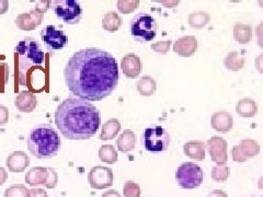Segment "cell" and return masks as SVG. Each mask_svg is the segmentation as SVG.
<instances>
[{
  "label": "cell",
  "mask_w": 263,
  "mask_h": 197,
  "mask_svg": "<svg viewBox=\"0 0 263 197\" xmlns=\"http://www.w3.org/2000/svg\"><path fill=\"white\" fill-rule=\"evenodd\" d=\"M121 69L126 78L135 79L141 75L143 70V64L141 58L136 54H126L121 61Z\"/></svg>",
  "instance_id": "obj_13"
},
{
  "label": "cell",
  "mask_w": 263,
  "mask_h": 197,
  "mask_svg": "<svg viewBox=\"0 0 263 197\" xmlns=\"http://www.w3.org/2000/svg\"><path fill=\"white\" fill-rule=\"evenodd\" d=\"M212 128L219 133H228L234 126L233 115L227 111L215 112L211 117Z\"/></svg>",
  "instance_id": "obj_16"
},
{
  "label": "cell",
  "mask_w": 263,
  "mask_h": 197,
  "mask_svg": "<svg viewBox=\"0 0 263 197\" xmlns=\"http://www.w3.org/2000/svg\"><path fill=\"white\" fill-rule=\"evenodd\" d=\"M88 181L90 186L95 190H104V188L110 187L113 184V171L110 168L102 166L93 167L89 172Z\"/></svg>",
  "instance_id": "obj_10"
},
{
  "label": "cell",
  "mask_w": 263,
  "mask_h": 197,
  "mask_svg": "<svg viewBox=\"0 0 263 197\" xmlns=\"http://www.w3.org/2000/svg\"><path fill=\"white\" fill-rule=\"evenodd\" d=\"M118 9L121 13L123 14H128L134 12L138 6H139V2L138 0H120L118 2Z\"/></svg>",
  "instance_id": "obj_32"
},
{
  "label": "cell",
  "mask_w": 263,
  "mask_h": 197,
  "mask_svg": "<svg viewBox=\"0 0 263 197\" xmlns=\"http://www.w3.org/2000/svg\"><path fill=\"white\" fill-rule=\"evenodd\" d=\"M172 41H160V42L152 44V49L158 54H167L170 51Z\"/></svg>",
  "instance_id": "obj_35"
},
{
  "label": "cell",
  "mask_w": 263,
  "mask_h": 197,
  "mask_svg": "<svg viewBox=\"0 0 263 197\" xmlns=\"http://www.w3.org/2000/svg\"><path fill=\"white\" fill-rule=\"evenodd\" d=\"M230 176V168L225 166H215L212 168V179L215 182H226Z\"/></svg>",
  "instance_id": "obj_30"
},
{
  "label": "cell",
  "mask_w": 263,
  "mask_h": 197,
  "mask_svg": "<svg viewBox=\"0 0 263 197\" xmlns=\"http://www.w3.org/2000/svg\"><path fill=\"white\" fill-rule=\"evenodd\" d=\"M261 62H262V55H260L258 58H257V63H256V65H257V68H258V70L260 71V72H262L263 70H262V65H261Z\"/></svg>",
  "instance_id": "obj_45"
},
{
  "label": "cell",
  "mask_w": 263,
  "mask_h": 197,
  "mask_svg": "<svg viewBox=\"0 0 263 197\" xmlns=\"http://www.w3.org/2000/svg\"><path fill=\"white\" fill-rule=\"evenodd\" d=\"M99 158L102 162L112 164L118 161V151L112 145H102L99 149Z\"/></svg>",
  "instance_id": "obj_29"
},
{
  "label": "cell",
  "mask_w": 263,
  "mask_h": 197,
  "mask_svg": "<svg viewBox=\"0 0 263 197\" xmlns=\"http://www.w3.org/2000/svg\"><path fill=\"white\" fill-rule=\"evenodd\" d=\"M121 130V123L118 119H110L106 121L101 129L100 139L101 141H111L119 134Z\"/></svg>",
  "instance_id": "obj_26"
},
{
  "label": "cell",
  "mask_w": 263,
  "mask_h": 197,
  "mask_svg": "<svg viewBox=\"0 0 263 197\" xmlns=\"http://www.w3.org/2000/svg\"><path fill=\"white\" fill-rule=\"evenodd\" d=\"M5 197H31V195L26 185L14 184L5 191Z\"/></svg>",
  "instance_id": "obj_31"
},
{
  "label": "cell",
  "mask_w": 263,
  "mask_h": 197,
  "mask_svg": "<svg viewBox=\"0 0 263 197\" xmlns=\"http://www.w3.org/2000/svg\"><path fill=\"white\" fill-rule=\"evenodd\" d=\"M208 197H228V195L226 192L221 190H214L209 193Z\"/></svg>",
  "instance_id": "obj_40"
},
{
  "label": "cell",
  "mask_w": 263,
  "mask_h": 197,
  "mask_svg": "<svg viewBox=\"0 0 263 197\" xmlns=\"http://www.w3.org/2000/svg\"><path fill=\"white\" fill-rule=\"evenodd\" d=\"M29 151L37 159H51L59 153L62 139L57 131L48 124L33 127L27 137Z\"/></svg>",
  "instance_id": "obj_4"
},
{
  "label": "cell",
  "mask_w": 263,
  "mask_h": 197,
  "mask_svg": "<svg viewBox=\"0 0 263 197\" xmlns=\"http://www.w3.org/2000/svg\"><path fill=\"white\" fill-rule=\"evenodd\" d=\"M177 181L179 185L185 190L199 187L204 179L202 168L194 162H183L177 170Z\"/></svg>",
  "instance_id": "obj_7"
},
{
  "label": "cell",
  "mask_w": 263,
  "mask_h": 197,
  "mask_svg": "<svg viewBox=\"0 0 263 197\" xmlns=\"http://www.w3.org/2000/svg\"><path fill=\"white\" fill-rule=\"evenodd\" d=\"M205 144L201 141H191L184 144L183 151L185 155L196 161H202L205 159Z\"/></svg>",
  "instance_id": "obj_19"
},
{
  "label": "cell",
  "mask_w": 263,
  "mask_h": 197,
  "mask_svg": "<svg viewBox=\"0 0 263 197\" xmlns=\"http://www.w3.org/2000/svg\"><path fill=\"white\" fill-rule=\"evenodd\" d=\"M47 168L34 167L26 175V182L31 186L45 185L47 182Z\"/></svg>",
  "instance_id": "obj_20"
},
{
  "label": "cell",
  "mask_w": 263,
  "mask_h": 197,
  "mask_svg": "<svg viewBox=\"0 0 263 197\" xmlns=\"http://www.w3.org/2000/svg\"><path fill=\"white\" fill-rule=\"evenodd\" d=\"M51 6H52V2H48V0H45V2L44 0H41V2H37L35 4L34 10L40 14H43L49 9V8H51Z\"/></svg>",
  "instance_id": "obj_37"
},
{
  "label": "cell",
  "mask_w": 263,
  "mask_h": 197,
  "mask_svg": "<svg viewBox=\"0 0 263 197\" xmlns=\"http://www.w3.org/2000/svg\"><path fill=\"white\" fill-rule=\"evenodd\" d=\"M236 112L241 117H253L258 113V104L252 98H241L236 105Z\"/></svg>",
  "instance_id": "obj_22"
},
{
  "label": "cell",
  "mask_w": 263,
  "mask_h": 197,
  "mask_svg": "<svg viewBox=\"0 0 263 197\" xmlns=\"http://www.w3.org/2000/svg\"><path fill=\"white\" fill-rule=\"evenodd\" d=\"M14 105L18 111L22 113H31L35 110L37 105L36 95L29 90H24L16 95Z\"/></svg>",
  "instance_id": "obj_18"
},
{
  "label": "cell",
  "mask_w": 263,
  "mask_h": 197,
  "mask_svg": "<svg viewBox=\"0 0 263 197\" xmlns=\"http://www.w3.org/2000/svg\"><path fill=\"white\" fill-rule=\"evenodd\" d=\"M47 182L45 184V187L52 190V188L56 187L57 182H59V175H57L55 169L53 168H47Z\"/></svg>",
  "instance_id": "obj_36"
},
{
  "label": "cell",
  "mask_w": 263,
  "mask_h": 197,
  "mask_svg": "<svg viewBox=\"0 0 263 197\" xmlns=\"http://www.w3.org/2000/svg\"><path fill=\"white\" fill-rule=\"evenodd\" d=\"M199 43L195 36L187 35L178 38L174 44V52L181 57H191L195 54Z\"/></svg>",
  "instance_id": "obj_15"
},
{
  "label": "cell",
  "mask_w": 263,
  "mask_h": 197,
  "mask_svg": "<svg viewBox=\"0 0 263 197\" xmlns=\"http://www.w3.org/2000/svg\"><path fill=\"white\" fill-rule=\"evenodd\" d=\"M121 16L114 11L106 12L102 19V28L108 32H115L121 28Z\"/></svg>",
  "instance_id": "obj_27"
},
{
  "label": "cell",
  "mask_w": 263,
  "mask_h": 197,
  "mask_svg": "<svg viewBox=\"0 0 263 197\" xmlns=\"http://www.w3.org/2000/svg\"><path fill=\"white\" fill-rule=\"evenodd\" d=\"M6 164L12 173H21L30 166V158L24 151H14L8 155Z\"/></svg>",
  "instance_id": "obj_17"
},
{
  "label": "cell",
  "mask_w": 263,
  "mask_h": 197,
  "mask_svg": "<svg viewBox=\"0 0 263 197\" xmlns=\"http://www.w3.org/2000/svg\"><path fill=\"white\" fill-rule=\"evenodd\" d=\"M9 76H10L9 65L7 63H0V88H2V92H4L6 85L9 82Z\"/></svg>",
  "instance_id": "obj_34"
},
{
  "label": "cell",
  "mask_w": 263,
  "mask_h": 197,
  "mask_svg": "<svg viewBox=\"0 0 263 197\" xmlns=\"http://www.w3.org/2000/svg\"><path fill=\"white\" fill-rule=\"evenodd\" d=\"M9 9V3L7 0H0V14H4Z\"/></svg>",
  "instance_id": "obj_42"
},
{
  "label": "cell",
  "mask_w": 263,
  "mask_h": 197,
  "mask_svg": "<svg viewBox=\"0 0 263 197\" xmlns=\"http://www.w3.org/2000/svg\"><path fill=\"white\" fill-rule=\"evenodd\" d=\"M245 64H246V60L243 57V53L237 52V51L229 52L224 60L225 67L228 70H232V71L241 70L245 67Z\"/></svg>",
  "instance_id": "obj_23"
},
{
  "label": "cell",
  "mask_w": 263,
  "mask_h": 197,
  "mask_svg": "<svg viewBox=\"0 0 263 197\" xmlns=\"http://www.w3.org/2000/svg\"><path fill=\"white\" fill-rule=\"evenodd\" d=\"M7 180H8V173L6 169L0 167V186L4 185L7 182Z\"/></svg>",
  "instance_id": "obj_41"
},
{
  "label": "cell",
  "mask_w": 263,
  "mask_h": 197,
  "mask_svg": "<svg viewBox=\"0 0 263 197\" xmlns=\"http://www.w3.org/2000/svg\"><path fill=\"white\" fill-rule=\"evenodd\" d=\"M158 24L151 14L138 13L129 22V32L138 43H148L156 37Z\"/></svg>",
  "instance_id": "obj_5"
},
{
  "label": "cell",
  "mask_w": 263,
  "mask_h": 197,
  "mask_svg": "<svg viewBox=\"0 0 263 197\" xmlns=\"http://www.w3.org/2000/svg\"><path fill=\"white\" fill-rule=\"evenodd\" d=\"M211 15L204 11H196L189 15L187 22L193 29H203L209 24Z\"/></svg>",
  "instance_id": "obj_28"
},
{
  "label": "cell",
  "mask_w": 263,
  "mask_h": 197,
  "mask_svg": "<svg viewBox=\"0 0 263 197\" xmlns=\"http://www.w3.org/2000/svg\"><path fill=\"white\" fill-rule=\"evenodd\" d=\"M14 55L19 84L39 91L35 77H41L45 84L48 77V65L40 42L34 37H24L15 45Z\"/></svg>",
  "instance_id": "obj_3"
},
{
  "label": "cell",
  "mask_w": 263,
  "mask_h": 197,
  "mask_svg": "<svg viewBox=\"0 0 263 197\" xmlns=\"http://www.w3.org/2000/svg\"><path fill=\"white\" fill-rule=\"evenodd\" d=\"M51 7L57 18L66 24L75 26L82 18V9L76 0H54Z\"/></svg>",
  "instance_id": "obj_8"
},
{
  "label": "cell",
  "mask_w": 263,
  "mask_h": 197,
  "mask_svg": "<svg viewBox=\"0 0 263 197\" xmlns=\"http://www.w3.org/2000/svg\"><path fill=\"white\" fill-rule=\"evenodd\" d=\"M102 197H122L121 194L118 191H114V190H110V191H106L102 194Z\"/></svg>",
  "instance_id": "obj_43"
},
{
  "label": "cell",
  "mask_w": 263,
  "mask_h": 197,
  "mask_svg": "<svg viewBox=\"0 0 263 197\" xmlns=\"http://www.w3.org/2000/svg\"><path fill=\"white\" fill-rule=\"evenodd\" d=\"M205 147L208 148L212 161L215 162L217 166H225L228 161V144L225 138L214 136L209 139Z\"/></svg>",
  "instance_id": "obj_11"
},
{
  "label": "cell",
  "mask_w": 263,
  "mask_h": 197,
  "mask_svg": "<svg viewBox=\"0 0 263 197\" xmlns=\"http://www.w3.org/2000/svg\"><path fill=\"white\" fill-rule=\"evenodd\" d=\"M41 38L49 55H54L55 52L61 51L68 43L67 34L55 26H45L41 30Z\"/></svg>",
  "instance_id": "obj_9"
},
{
  "label": "cell",
  "mask_w": 263,
  "mask_h": 197,
  "mask_svg": "<svg viewBox=\"0 0 263 197\" xmlns=\"http://www.w3.org/2000/svg\"><path fill=\"white\" fill-rule=\"evenodd\" d=\"M160 4H162L163 6H167L169 8H175L179 5V2H159Z\"/></svg>",
  "instance_id": "obj_44"
},
{
  "label": "cell",
  "mask_w": 263,
  "mask_h": 197,
  "mask_svg": "<svg viewBox=\"0 0 263 197\" xmlns=\"http://www.w3.org/2000/svg\"><path fill=\"white\" fill-rule=\"evenodd\" d=\"M9 121V110L5 105H0V126L6 125Z\"/></svg>",
  "instance_id": "obj_38"
},
{
  "label": "cell",
  "mask_w": 263,
  "mask_h": 197,
  "mask_svg": "<svg viewBox=\"0 0 263 197\" xmlns=\"http://www.w3.org/2000/svg\"><path fill=\"white\" fill-rule=\"evenodd\" d=\"M43 14L37 13L34 9L27 12L21 13L15 18V24L18 29L22 31H33L42 24Z\"/></svg>",
  "instance_id": "obj_14"
},
{
  "label": "cell",
  "mask_w": 263,
  "mask_h": 197,
  "mask_svg": "<svg viewBox=\"0 0 263 197\" xmlns=\"http://www.w3.org/2000/svg\"><path fill=\"white\" fill-rule=\"evenodd\" d=\"M234 38L239 44H248L252 38V27L250 24L236 23L233 29Z\"/></svg>",
  "instance_id": "obj_24"
},
{
  "label": "cell",
  "mask_w": 263,
  "mask_h": 197,
  "mask_svg": "<svg viewBox=\"0 0 263 197\" xmlns=\"http://www.w3.org/2000/svg\"><path fill=\"white\" fill-rule=\"evenodd\" d=\"M30 195L31 197H47L46 191H44L43 188H37V187L31 188Z\"/></svg>",
  "instance_id": "obj_39"
},
{
  "label": "cell",
  "mask_w": 263,
  "mask_h": 197,
  "mask_svg": "<svg viewBox=\"0 0 263 197\" xmlns=\"http://www.w3.org/2000/svg\"><path fill=\"white\" fill-rule=\"evenodd\" d=\"M55 124L64 137L71 141H86L95 136L100 127V111L87 101L68 97L57 108Z\"/></svg>",
  "instance_id": "obj_2"
},
{
  "label": "cell",
  "mask_w": 263,
  "mask_h": 197,
  "mask_svg": "<svg viewBox=\"0 0 263 197\" xmlns=\"http://www.w3.org/2000/svg\"><path fill=\"white\" fill-rule=\"evenodd\" d=\"M142 144L149 152L167 151L170 146V135L162 126L154 125L147 127L142 136Z\"/></svg>",
  "instance_id": "obj_6"
},
{
  "label": "cell",
  "mask_w": 263,
  "mask_h": 197,
  "mask_svg": "<svg viewBox=\"0 0 263 197\" xmlns=\"http://www.w3.org/2000/svg\"><path fill=\"white\" fill-rule=\"evenodd\" d=\"M136 88L138 93L141 95L151 96L156 92V90H157V82H156V80L153 77L145 75L137 81Z\"/></svg>",
  "instance_id": "obj_25"
},
{
  "label": "cell",
  "mask_w": 263,
  "mask_h": 197,
  "mask_svg": "<svg viewBox=\"0 0 263 197\" xmlns=\"http://www.w3.org/2000/svg\"><path fill=\"white\" fill-rule=\"evenodd\" d=\"M123 193H124V197H141L142 190L139 184L134 182V181H127L124 184Z\"/></svg>",
  "instance_id": "obj_33"
},
{
  "label": "cell",
  "mask_w": 263,
  "mask_h": 197,
  "mask_svg": "<svg viewBox=\"0 0 263 197\" xmlns=\"http://www.w3.org/2000/svg\"><path fill=\"white\" fill-rule=\"evenodd\" d=\"M260 153L259 144L251 138L242 139L239 146H235L232 149L233 160L235 162H246L248 159L256 157Z\"/></svg>",
  "instance_id": "obj_12"
},
{
  "label": "cell",
  "mask_w": 263,
  "mask_h": 197,
  "mask_svg": "<svg viewBox=\"0 0 263 197\" xmlns=\"http://www.w3.org/2000/svg\"><path fill=\"white\" fill-rule=\"evenodd\" d=\"M136 145V136L133 130L125 129L117 139V147L121 152H129L134 150Z\"/></svg>",
  "instance_id": "obj_21"
},
{
  "label": "cell",
  "mask_w": 263,
  "mask_h": 197,
  "mask_svg": "<svg viewBox=\"0 0 263 197\" xmlns=\"http://www.w3.org/2000/svg\"><path fill=\"white\" fill-rule=\"evenodd\" d=\"M69 91L82 101H101L119 84V66L112 54L89 47L73 54L64 70Z\"/></svg>",
  "instance_id": "obj_1"
}]
</instances>
